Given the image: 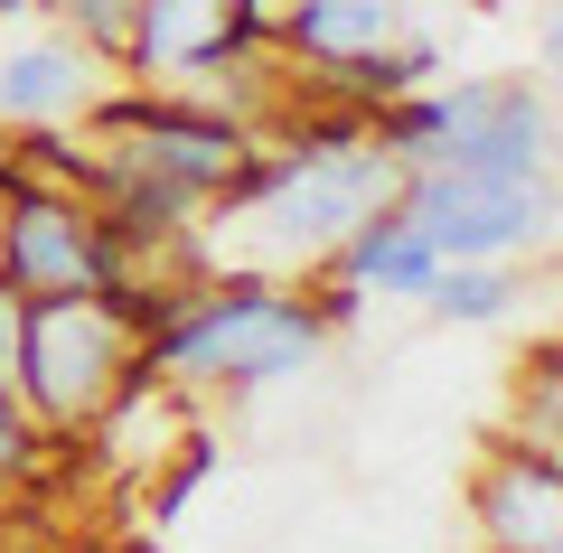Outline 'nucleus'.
Instances as JSON below:
<instances>
[{
    "instance_id": "19",
    "label": "nucleus",
    "mask_w": 563,
    "mask_h": 553,
    "mask_svg": "<svg viewBox=\"0 0 563 553\" xmlns=\"http://www.w3.org/2000/svg\"><path fill=\"white\" fill-rule=\"evenodd\" d=\"M20 188V151H10V132H0V198Z\"/></svg>"
},
{
    "instance_id": "10",
    "label": "nucleus",
    "mask_w": 563,
    "mask_h": 553,
    "mask_svg": "<svg viewBox=\"0 0 563 553\" xmlns=\"http://www.w3.org/2000/svg\"><path fill=\"white\" fill-rule=\"evenodd\" d=\"M395 38H413L404 0H282V57L301 66V85L347 76L357 57H385Z\"/></svg>"
},
{
    "instance_id": "14",
    "label": "nucleus",
    "mask_w": 563,
    "mask_h": 553,
    "mask_svg": "<svg viewBox=\"0 0 563 553\" xmlns=\"http://www.w3.org/2000/svg\"><path fill=\"white\" fill-rule=\"evenodd\" d=\"M47 469H57V441L38 432V413L20 403V385H0V497L38 488Z\"/></svg>"
},
{
    "instance_id": "18",
    "label": "nucleus",
    "mask_w": 563,
    "mask_h": 553,
    "mask_svg": "<svg viewBox=\"0 0 563 553\" xmlns=\"http://www.w3.org/2000/svg\"><path fill=\"white\" fill-rule=\"evenodd\" d=\"M544 76H554V95H563V0H554V10H544Z\"/></svg>"
},
{
    "instance_id": "12",
    "label": "nucleus",
    "mask_w": 563,
    "mask_h": 553,
    "mask_svg": "<svg viewBox=\"0 0 563 553\" xmlns=\"http://www.w3.org/2000/svg\"><path fill=\"white\" fill-rule=\"evenodd\" d=\"M517 291H526L517 263H442L432 291H422V310L451 319V329H498V319L517 310Z\"/></svg>"
},
{
    "instance_id": "16",
    "label": "nucleus",
    "mask_w": 563,
    "mask_h": 553,
    "mask_svg": "<svg viewBox=\"0 0 563 553\" xmlns=\"http://www.w3.org/2000/svg\"><path fill=\"white\" fill-rule=\"evenodd\" d=\"M0 385H20V300L0 291Z\"/></svg>"
},
{
    "instance_id": "9",
    "label": "nucleus",
    "mask_w": 563,
    "mask_h": 553,
    "mask_svg": "<svg viewBox=\"0 0 563 553\" xmlns=\"http://www.w3.org/2000/svg\"><path fill=\"white\" fill-rule=\"evenodd\" d=\"M103 57L85 38H20L0 47V132H47V122H85L103 95Z\"/></svg>"
},
{
    "instance_id": "17",
    "label": "nucleus",
    "mask_w": 563,
    "mask_h": 553,
    "mask_svg": "<svg viewBox=\"0 0 563 553\" xmlns=\"http://www.w3.org/2000/svg\"><path fill=\"white\" fill-rule=\"evenodd\" d=\"M47 553H161V544H141V534H66Z\"/></svg>"
},
{
    "instance_id": "11",
    "label": "nucleus",
    "mask_w": 563,
    "mask_h": 553,
    "mask_svg": "<svg viewBox=\"0 0 563 553\" xmlns=\"http://www.w3.org/2000/svg\"><path fill=\"white\" fill-rule=\"evenodd\" d=\"M310 273L339 281V291H357V300H422L432 273H442V254H432V235H422L404 207H376V217H366L329 263H310Z\"/></svg>"
},
{
    "instance_id": "5",
    "label": "nucleus",
    "mask_w": 563,
    "mask_h": 553,
    "mask_svg": "<svg viewBox=\"0 0 563 553\" xmlns=\"http://www.w3.org/2000/svg\"><path fill=\"white\" fill-rule=\"evenodd\" d=\"M395 207L432 235L442 263H526L563 235V178L554 169H404Z\"/></svg>"
},
{
    "instance_id": "6",
    "label": "nucleus",
    "mask_w": 563,
    "mask_h": 553,
    "mask_svg": "<svg viewBox=\"0 0 563 553\" xmlns=\"http://www.w3.org/2000/svg\"><path fill=\"white\" fill-rule=\"evenodd\" d=\"M0 291L10 300H47V291H132V254L122 235L95 217L85 188H57V178H20L0 198Z\"/></svg>"
},
{
    "instance_id": "4",
    "label": "nucleus",
    "mask_w": 563,
    "mask_h": 553,
    "mask_svg": "<svg viewBox=\"0 0 563 553\" xmlns=\"http://www.w3.org/2000/svg\"><path fill=\"white\" fill-rule=\"evenodd\" d=\"M132 366H141V329L103 291L20 300V403L38 413L47 441H76L85 422L122 395Z\"/></svg>"
},
{
    "instance_id": "21",
    "label": "nucleus",
    "mask_w": 563,
    "mask_h": 553,
    "mask_svg": "<svg viewBox=\"0 0 563 553\" xmlns=\"http://www.w3.org/2000/svg\"><path fill=\"white\" fill-rule=\"evenodd\" d=\"M544 553H563V544H544Z\"/></svg>"
},
{
    "instance_id": "8",
    "label": "nucleus",
    "mask_w": 563,
    "mask_h": 553,
    "mask_svg": "<svg viewBox=\"0 0 563 553\" xmlns=\"http://www.w3.org/2000/svg\"><path fill=\"white\" fill-rule=\"evenodd\" d=\"M235 47H263L244 29V0H141L113 66H122V85H198Z\"/></svg>"
},
{
    "instance_id": "13",
    "label": "nucleus",
    "mask_w": 563,
    "mask_h": 553,
    "mask_svg": "<svg viewBox=\"0 0 563 553\" xmlns=\"http://www.w3.org/2000/svg\"><path fill=\"white\" fill-rule=\"evenodd\" d=\"M517 432H536V441L563 451V329L536 338L526 366H517Z\"/></svg>"
},
{
    "instance_id": "3",
    "label": "nucleus",
    "mask_w": 563,
    "mask_h": 553,
    "mask_svg": "<svg viewBox=\"0 0 563 553\" xmlns=\"http://www.w3.org/2000/svg\"><path fill=\"white\" fill-rule=\"evenodd\" d=\"M366 132L395 151V169H442V159H470V169H554V103H544L536 76H432L413 95L376 103Z\"/></svg>"
},
{
    "instance_id": "2",
    "label": "nucleus",
    "mask_w": 563,
    "mask_h": 553,
    "mask_svg": "<svg viewBox=\"0 0 563 553\" xmlns=\"http://www.w3.org/2000/svg\"><path fill=\"white\" fill-rule=\"evenodd\" d=\"M76 132H85V151H95V169L161 178V188H179V198H198V207H217L263 151V132L244 113L198 103V95H179V85H103Z\"/></svg>"
},
{
    "instance_id": "1",
    "label": "nucleus",
    "mask_w": 563,
    "mask_h": 553,
    "mask_svg": "<svg viewBox=\"0 0 563 553\" xmlns=\"http://www.w3.org/2000/svg\"><path fill=\"white\" fill-rule=\"evenodd\" d=\"M329 310L301 273H225L188 281L151 329H141V366L169 376L179 395H263V385H291L301 366L329 356Z\"/></svg>"
},
{
    "instance_id": "15",
    "label": "nucleus",
    "mask_w": 563,
    "mask_h": 553,
    "mask_svg": "<svg viewBox=\"0 0 563 553\" xmlns=\"http://www.w3.org/2000/svg\"><path fill=\"white\" fill-rule=\"evenodd\" d=\"M38 20H57L66 38H85L103 66H113L122 38H132V20H141V0H38Z\"/></svg>"
},
{
    "instance_id": "7",
    "label": "nucleus",
    "mask_w": 563,
    "mask_h": 553,
    "mask_svg": "<svg viewBox=\"0 0 563 553\" xmlns=\"http://www.w3.org/2000/svg\"><path fill=\"white\" fill-rule=\"evenodd\" d=\"M470 534L479 553H544L563 544V451L536 432H498L470 469Z\"/></svg>"
},
{
    "instance_id": "20",
    "label": "nucleus",
    "mask_w": 563,
    "mask_h": 553,
    "mask_svg": "<svg viewBox=\"0 0 563 553\" xmlns=\"http://www.w3.org/2000/svg\"><path fill=\"white\" fill-rule=\"evenodd\" d=\"M20 20H38V0H0V29H20Z\"/></svg>"
}]
</instances>
